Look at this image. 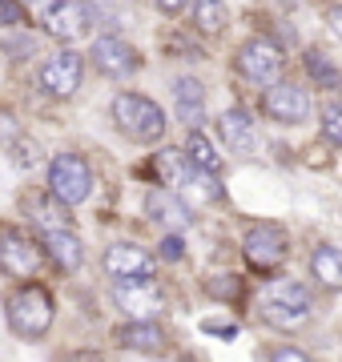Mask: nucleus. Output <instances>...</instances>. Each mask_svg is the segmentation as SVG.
I'll use <instances>...</instances> for the list:
<instances>
[{
    "label": "nucleus",
    "instance_id": "obj_9",
    "mask_svg": "<svg viewBox=\"0 0 342 362\" xmlns=\"http://www.w3.org/2000/svg\"><path fill=\"white\" fill-rule=\"evenodd\" d=\"M262 113L270 121H278V125H302V121H310L314 105H310V93L306 89L278 81V85L262 89Z\"/></svg>",
    "mask_w": 342,
    "mask_h": 362
},
{
    "label": "nucleus",
    "instance_id": "obj_26",
    "mask_svg": "<svg viewBox=\"0 0 342 362\" xmlns=\"http://www.w3.org/2000/svg\"><path fill=\"white\" fill-rule=\"evenodd\" d=\"M206 294L213 302H237L242 298V278H234V274H210L206 278Z\"/></svg>",
    "mask_w": 342,
    "mask_h": 362
},
{
    "label": "nucleus",
    "instance_id": "obj_21",
    "mask_svg": "<svg viewBox=\"0 0 342 362\" xmlns=\"http://www.w3.org/2000/svg\"><path fill=\"white\" fill-rule=\"evenodd\" d=\"M310 274L314 282H322L326 290H342V250L338 246H318L310 254Z\"/></svg>",
    "mask_w": 342,
    "mask_h": 362
},
{
    "label": "nucleus",
    "instance_id": "obj_1",
    "mask_svg": "<svg viewBox=\"0 0 342 362\" xmlns=\"http://www.w3.org/2000/svg\"><path fill=\"white\" fill-rule=\"evenodd\" d=\"M254 310L266 326H278V330H294L310 318V290L294 278H270L262 286V294L254 302Z\"/></svg>",
    "mask_w": 342,
    "mask_h": 362
},
{
    "label": "nucleus",
    "instance_id": "obj_3",
    "mask_svg": "<svg viewBox=\"0 0 342 362\" xmlns=\"http://www.w3.org/2000/svg\"><path fill=\"white\" fill-rule=\"evenodd\" d=\"M113 121L133 141H161L165 137V113L145 93H117L113 97Z\"/></svg>",
    "mask_w": 342,
    "mask_h": 362
},
{
    "label": "nucleus",
    "instance_id": "obj_11",
    "mask_svg": "<svg viewBox=\"0 0 342 362\" xmlns=\"http://www.w3.org/2000/svg\"><path fill=\"white\" fill-rule=\"evenodd\" d=\"M105 274L113 282H145V278H158V262L133 242H113L105 250Z\"/></svg>",
    "mask_w": 342,
    "mask_h": 362
},
{
    "label": "nucleus",
    "instance_id": "obj_23",
    "mask_svg": "<svg viewBox=\"0 0 342 362\" xmlns=\"http://www.w3.org/2000/svg\"><path fill=\"white\" fill-rule=\"evenodd\" d=\"M225 0H194V25L201 37H222L225 33Z\"/></svg>",
    "mask_w": 342,
    "mask_h": 362
},
{
    "label": "nucleus",
    "instance_id": "obj_17",
    "mask_svg": "<svg viewBox=\"0 0 342 362\" xmlns=\"http://www.w3.org/2000/svg\"><path fill=\"white\" fill-rule=\"evenodd\" d=\"M25 214H28V221H33L40 233L45 230H61V226H73V206H65L57 194H28L25 197Z\"/></svg>",
    "mask_w": 342,
    "mask_h": 362
},
{
    "label": "nucleus",
    "instance_id": "obj_20",
    "mask_svg": "<svg viewBox=\"0 0 342 362\" xmlns=\"http://www.w3.org/2000/svg\"><path fill=\"white\" fill-rule=\"evenodd\" d=\"M173 105H177V117L189 129L201 125V117H206V89H201V81H194V77L173 81Z\"/></svg>",
    "mask_w": 342,
    "mask_h": 362
},
{
    "label": "nucleus",
    "instance_id": "obj_6",
    "mask_svg": "<svg viewBox=\"0 0 342 362\" xmlns=\"http://www.w3.org/2000/svg\"><path fill=\"white\" fill-rule=\"evenodd\" d=\"M45 270V246H37L25 230L0 226V274L8 278H37Z\"/></svg>",
    "mask_w": 342,
    "mask_h": 362
},
{
    "label": "nucleus",
    "instance_id": "obj_31",
    "mask_svg": "<svg viewBox=\"0 0 342 362\" xmlns=\"http://www.w3.org/2000/svg\"><path fill=\"white\" fill-rule=\"evenodd\" d=\"M0 137H4V145H13L16 137H20V125H16L8 113H0Z\"/></svg>",
    "mask_w": 342,
    "mask_h": 362
},
{
    "label": "nucleus",
    "instance_id": "obj_22",
    "mask_svg": "<svg viewBox=\"0 0 342 362\" xmlns=\"http://www.w3.org/2000/svg\"><path fill=\"white\" fill-rule=\"evenodd\" d=\"M185 157H189V165L206 169V173H222V149H218V145H213L198 125H194L189 137H185Z\"/></svg>",
    "mask_w": 342,
    "mask_h": 362
},
{
    "label": "nucleus",
    "instance_id": "obj_29",
    "mask_svg": "<svg viewBox=\"0 0 342 362\" xmlns=\"http://www.w3.org/2000/svg\"><path fill=\"white\" fill-rule=\"evenodd\" d=\"M25 21V0H0V28H20Z\"/></svg>",
    "mask_w": 342,
    "mask_h": 362
},
{
    "label": "nucleus",
    "instance_id": "obj_27",
    "mask_svg": "<svg viewBox=\"0 0 342 362\" xmlns=\"http://www.w3.org/2000/svg\"><path fill=\"white\" fill-rule=\"evenodd\" d=\"M322 137L330 145H342V101L322 105Z\"/></svg>",
    "mask_w": 342,
    "mask_h": 362
},
{
    "label": "nucleus",
    "instance_id": "obj_15",
    "mask_svg": "<svg viewBox=\"0 0 342 362\" xmlns=\"http://www.w3.org/2000/svg\"><path fill=\"white\" fill-rule=\"evenodd\" d=\"M218 129H222V141L230 153L237 157H254L258 153V129H254V117L242 109V105H234V109H225L222 121H218Z\"/></svg>",
    "mask_w": 342,
    "mask_h": 362
},
{
    "label": "nucleus",
    "instance_id": "obj_32",
    "mask_svg": "<svg viewBox=\"0 0 342 362\" xmlns=\"http://www.w3.org/2000/svg\"><path fill=\"white\" fill-rule=\"evenodd\" d=\"M326 28L342 40V4H326Z\"/></svg>",
    "mask_w": 342,
    "mask_h": 362
},
{
    "label": "nucleus",
    "instance_id": "obj_35",
    "mask_svg": "<svg viewBox=\"0 0 342 362\" xmlns=\"http://www.w3.org/2000/svg\"><path fill=\"white\" fill-rule=\"evenodd\" d=\"M270 358H294V362H302V358H306V350H294V346H278V350H270Z\"/></svg>",
    "mask_w": 342,
    "mask_h": 362
},
{
    "label": "nucleus",
    "instance_id": "obj_24",
    "mask_svg": "<svg viewBox=\"0 0 342 362\" xmlns=\"http://www.w3.org/2000/svg\"><path fill=\"white\" fill-rule=\"evenodd\" d=\"M306 73H310V81L322 85V89H338L342 85V73L334 69V61L318 49H306Z\"/></svg>",
    "mask_w": 342,
    "mask_h": 362
},
{
    "label": "nucleus",
    "instance_id": "obj_19",
    "mask_svg": "<svg viewBox=\"0 0 342 362\" xmlns=\"http://www.w3.org/2000/svg\"><path fill=\"white\" fill-rule=\"evenodd\" d=\"M117 342L129 350H141V354H158L161 346H165V330H161V322H153V318H129V322L117 330Z\"/></svg>",
    "mask_w": 342,
    "mask_h": 362
},
{
    "label": "nucleus",
    "instance_id": "obj_4",
    "mask_svg": "<svg viewBox=\"0 0 342 362\" xmlns=\"http://www.w3.org/2000/svg\"><path fill=\"white\" fill-rule=\"evenodd\" d=\"M234 69H237V77L246 81V85H254V89H270V85H278L282 73H286V57H282V49H278L274 40L254 37V40H246V45L237 49Z\"/></svg>",
    "mask_w": 342,
    "mask_h": 362
},
{
    "label": "nucleus",
    "instance_id": "obj_34",
    "mask_svg": "<svg viewBox=\"0 0 342 362\" xmlns=\"http://www.w3.org/2000/svg\"><path fill=\"white\" fill-rule=\"evenodd\" d=\"M185 4H189V0H158V8H161L165 16H182Z\"/></svg>",
    "mask_w": 342,
    "mask_h": 362
},
{
    "label": "nucleus",
    "instance_id": "obj_13",
    "mask_svg": "<svg viewBox=\"0 0 342 362\" xmlns=\"http://www.w3.org/2000/svg\"><path fill=\"white\" fill-rule=\"evenodd\" d=\"M40 246H45V258L53 262L61 274H77L81 262H85V246L73 226H61V230H45L40 233Z\"/></svg>",
    "mask_w": 342,
    "mask_h": 362
},
{
    "label": "nucleus",
    "instance_id": "obj_2",
    "mask_svg": "<svg viewBox=\"0 0 342 362\" xmlns=\"http://www.w3.org/2000/svg\"><path fill=\"white\" fill-rule=\"evenodd\" d=\"M4 318H8V330H13L20 342H40V338L49 334V326H53V298H49L45 286H37L28 278L20 290L8 294Z\"/></svg>",
    "mask_w": 342,
    "mask_h": 362
},
{
    "label": "nucleus",
    "instance_id": "obj_28",
    "mask_svg": "<svg viewBox=\"0 0 342 362\" xmlns=\"http://www.w3.org/2000/svg\"><path fill=\"white\" fill-rule=\"evenodd\" d=\"M8 149H13V161H16L20 169H28V165H37V161H40V145H37V141H28L25 133H20V137L8 145Z\"/></svg>",
    "mask_w": 342,
    "mask_h": 362
},
{
    "label": "nucleus",
    "instance_id": "obj_5",
    "mask_svg": "<svg viewBox=\"0 0 342 362\" xmlns=\"http://www.w3.org/2000/svg\"><path fill=\"white\" fill-rule=\"evenodd\" d=\"M242 254H246V266L258 274H274L286 266L290 258V238L282 226H274V221H258V226H250L246 230V238H242Z\"/></svg>",
    "mask_w": 342,
    "mask_h": 362
},
{
    "label": "nucleus",
    "instance_id": "obj_10",
    "mask_svg": "<svg viewBox=\"0 0 342 362\" xmlns=\"http://www.w3.org/2000/svg\"><path fill=\"white\" fill-rule=\"evenodd\" d=\"M93 65H97V73L109 81H125L129 73H137V65H141V57H137V49H133L129 40H121L117 33H105V37L93 40Z\"/></svg>",
    "mask_w": 342,
    "mask_h": 362
},
{
    "label": "nucleus",
    "instance_id": "obj_8",
    "mask_svg": "<svg viewBox=\"0 0 342 362\" xmlns=\"http://www.w3.org/2000/svg\"><path fill=\"white\" fill-rule=\"evenodd\" d=\"M81 81H85V61H81V52H73V49L53 52V57L37 69V85L49 93V97H57V101H69V97L81 89Z\"/></svg>",
    "mask_w": 342,
    "mask_h": 362
},
{
    "label": "nucleus",
    "instance_id": "obj_14",
    "mask_svg": "<svg viewBox=\"0 0 342 362\" xmlns=\"http://www.w3.org/2000/svg\"><path fill=\"white\" fill-rule=\"evenodd\" d=\"M113 298H117V306L129 318H153L161 314V290H158V278H145V282H117L113 286Z\"/></svg>",
    "mask_w": 342,
    "mask_h": 362
},
{
    "label": "nucleus",
    "instance_id": "obj_25",
    "mask_svg": "<svg viewBox=\"0 0 342 362\" xmlns=\"http://www.w3.org/2000/svg\"><path fill=\"white\" fill-rule=\"evenodd\" d=\"M153 169H158L161 185H165V189H173V181L189 169V157H185V149H161V153L153 157Z\"/></svg>",
    "mask_w": 342,
    "mask_h": 362
},
{
    "label": "nucleus",
    "instance_id": "obj_16",
    "mask_svg": "<svg viewBox=\"0 0 342 362\" xmlns=\"http://www.w3.org/2000/svg\"><path fill=\"white\" fill-rule=\"evenodd\" d=\"M173 194L182 197L185 206H218L222 202V185H218V173L189 165L182 177L173 181Z\"/></svg>",
    "mask_w": 342,
    "mask_h": 362
},
{
    "label": "nucleus",
    "instance_id": "obj_33",
    "mask_svg": "<svg viewBox=\"0 0 342 362\" xmlns=\"http://www.w3.org/2000/svg\"><path fill=\"white\" fill-rule=\"evenodd\" d=\"M161 254H165V258H182V254H185L182 238H177V233H173V238H165V246H161Z\"/></svg>",
    "mask_w": 342,
    "mask_h": 362
},
{
    "label": "nucleus",
    "instance_id": "obj_12",
    "mask_svg": "<svg viewBox=\"0 0 342 362\" xmlns=\"http://www.w3.org/2000/svg\"><path fill=\"white\" fill-rule=\"evenodd\" d=\"M93 25V13L89 4H81V0H53L49 4V13H45V33L57 37L61 45H73L89 33Z\"/></svg>",
    "mask_w": 342,
    "mask_h": 362
},
{
    "label": "nucleus",
    "instance_id": "obj_18",
    "mask_svg": "<svg viewBox=\"0 0 342 362\" xmlns=\"http://www.w3.org/2000/svg\"><path fill=\"white\" fill-rule=\"evenodd\" d=\"M149 218L158 221V226H165V230L182 233V230H189L194 214H189V206H185L173 189H165V185H161V194H149Z\"/></svg>",
    "mask_w": 342,
    "mask_h": 362
},
{
    "label": "nucleus",
    "instance_id": "obj_7",
    "mask_svg": "<svg viewBox=\"0 0 342 362\" xmlns=\"http://www.w3.org/2000/svg\"><path fill=\"white\" fill-rule=\"evenodd\" d=\"M49 194H57L65 206H81L93 194V169L81 153H57L49 161Z\"/></svg>",
    "mask_w": 342,
    "mask_h": 362
},
{
    "label": "nucleus",
    "instance_id": "obj_30",
    "mask_svg": "<svg viewBox=\"0 0 342 362\" xmlns=\"http://www.w3.org/2000/svg\"><path fill=\"white\" fill-rule=\"evenodd\" d=\"M201 330H206V334H213V338H225V342H230V338H237V326L234 322H210V318H206V322H201Z\"/></svg>",
    "mask_w": 342,
    "mask_h": 362
}]
</instances>
